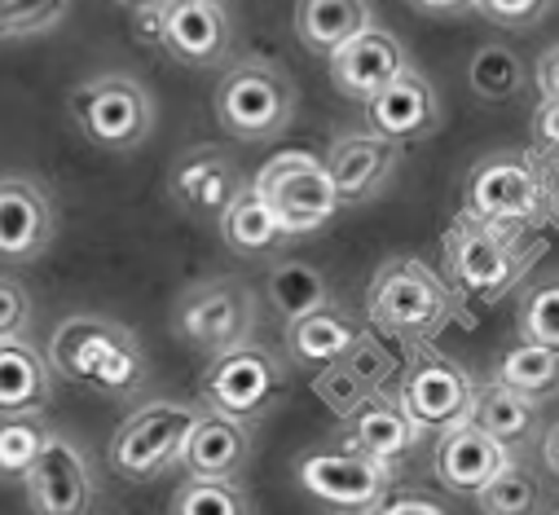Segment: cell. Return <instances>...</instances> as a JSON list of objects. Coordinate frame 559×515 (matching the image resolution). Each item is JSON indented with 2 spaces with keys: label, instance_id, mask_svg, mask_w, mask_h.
I'll return each instance as SVG.
<instances>
[{
  "label": "cell",
  "instance_id": "13",
  "mask_svg": "<svg viewBox=\"0 0 559 515\" xmlns=\"http://www.w3.org/2000/svg\"><path fill=\"white\" fill-rule=\"evenodd\" d=\"M23 484L36 515H93V502H97L93 463H88V450L67 432H49Z\"/></svg>",
  "mask_w": 559,
  "mask_h": 515
},
{
  "label": "cell",
  "instance_id": "3",
  "mask_svg": "<svg viewBox=\"0 0 559 515\" xmlns=\"http://www.w3.org/2000/svg\"><path fill=\"white\" fill-rule=\"evenodd\" d=\"M454 309L450 283L418 255H392L366 287V322L388 339L432 344L454 322Z\"/></svg>",
  "mask_w": 559,
  "mask_h": 515
},
{
  "label": "cell",
  "instance_id": "35",
  "mask_svg": "<svg viewBox=\"0 0 559 515\" xmlns=\"http://www.w3.org/2000/svg\"><path fill=\"white\" fill-rule=\"evenodd\" d=\"M340 370L357 383L361 393H383L388 383L396 379V352H392L374 331H361L357 344L348 348V357L340 361Z\"/></svg>",
  "mask_w": 559,
  "mask_h": 515
},
{
  "label": "cell",
  "instance_id": "8",
  "mask_svg": "<svg viewBox=\"0 0 559 515\" xmlns=\"http://www.w3.org/2000/svg\"><path fill=\"white\" fill-rule=\"evenodd\" d=\"M251 190L269 203V212L277 216L287 238L318 233L344 212L326 177V164L309 151H277L273 159H264L260 172L251 177Z\"/></svg>",
  "mask_w": 559,
  "mask_h": 515
},
{
  "label": "cell",
  "instance_id": "39",
  "mask_svg": "<svg viewBox=\"0 0 559 515\" xmlns=\"http://www.w3.org/2000/svg\"><path fill=\"white\" fill-rule=\"evenodd\" d=\"M533 142L546 146V151H559V101L555 97H537V110H533Z\"/></svg>",
  "mask_w": 559,
  "mask_h": 515
},
{
  "label": "cell",
  "instance_id": "9",
  "mask_svg": "<svg viewBox=\"0 0 559 515\" xmlns=\"http://www.w3.org/2000/svg\"><path fill=\"white\" fill-rule=\"evenodd\" d=\"M476 393H480V383L463 361H454L450 352L432 344H418V352L401 370L396 406L418 432H445L472 419Z\"/></svg>",
  "mask_w": 559,
  "mask_h": 515
},
{
  "label": "cell",
  "instance_id": "19",
  "mask_svg": "<svg viewBox=\"0 0 559 515\" xmlns=\"http://www.w3.org/2000/svg\"><path fill=\"white\" fill-rule=\"evenodd\" d=\"M242 185L247 181H242L238 164L221 146H190L168 168V194H173V203L181 212H194V216H221L238 199Z\"/></svg>",
  "mask_w": 559,
  "mask_h": 515
},
{
  "label": "cell",
  "instance_id": "45",
  "mask_svg": "<svg viewBox=\"0 0 559 515\" xmlns=\"http://www.w3.org/2000/svg\"><path fill=\"white\" fill-rule=\"evenodd\" d=\"M212 5H225V0H212Z\"/></svg>",
  "mask_w": 559,
  "mask_h": 515
},
{
  "label": "cell",
  "instance_id": "22",
  "mask_svg": "<svg viewBox=\"0 0 559 515\" xmlns=\"http://www.w3.org/2000/svg\"><path fill=\"white\" fill-rule=\"evenodd\" d=\"M344 445L361 450L366 458L392 467L396 458H405L418 441V428L405 419V410L396 406V397L388 393H366L348 415H344V432H340Z\"/></svg>",
  "mask_w": 559,
  "mask_h": 515
},
{
  "label": "cell",
  "instance_id": "20",
  "mask_svg": "<svg viewBox=\"0 0 559 515\" xmlns=\"http://www.w3.org/2000/svg\"><path fill=\"white\" fill-rule=\"evenodd\" d=\"M251 450H255L251 428L199 410L186 436V450H181V467L190 480H238L251 463Z\"/></svg>",
  "mask_w": 559,
  "mask_h": 515
},
{
  "label": "cell",
  "instance_id": "41",
  "mask_svg": "<svg viewBox=\"0 0 559 515\" xmlns=\"http://www.w3.org/2000/svg\"><path fill=\"white\" fill-rule=\"evenodd\" d=\"M414 14L424 19H459V14H472V0H405Z\"/></svg>",
  "mask_w": 559,
  "mask_h": 515
},
{
  "label": "cell",
  "instance_id": "15",
  "mask_svg": "<svg viewBox=\"0 0 559 515\" xmlns=\"http://www.w3.org/2000/svg\"><path fill=\"white\" fill-rule=\"evenodd\" d=\"M58 238V207L27 172H0V261L32 265Z\"/></svg>",
  "mask_w": 559,
  "mask_h": 515
},
{
  "label": "cell",
  "instance_id": "24",
  "mask_svg": "<svg viewBox=\"0 0 559 515\" xmlns=\"http://www.w3.org/2000/svg\"><path fill=\"white\" fill-rule=\"evenodd\" d=\"M53 402V370L40 348L27 339L0 344V419L5 415H45Z\"/></svg>",
  "mask_w": 559,
  "mask_h": 515
},
{
  "label": "cell",
  "instance_id": "1",
  "mask_svg": "<svg viewBox=\"0 0 559 515\" xmlns=\"http://www.w3.org/2000/svg\"><path fill=\"white\" fill-rule=\"evenodd\" d=\"M45 361L58 379L102 397H132L151 379V361L123 322L106 313H71L49 331Z\"/></svg>",
  "mask_w": 559,
  "mask_h": 515
},
{
  "label": "cell",
  "instance_id": "36",
  "mask_svg": "<svg viewBox=\"0 0 559 515\" xmlns=\"http://www.w3.org/2000/svg\"><path fill=\"white\" fill-rule=\"evenodd\" d=\"M71 0H0V40H32L62 27Z\"/></svg>",
  "mask_w": 559,
  "mask_h": 515
},
{
  "label": "cell",
  "instance_id": "37",
  "mask_svg": "<svg viewBox=\"0 0 559 515\" xmlns=\"http://www.w3.org/2000/svg\"><path fill=\"white\" fill-rule=\"evenodd\" d=\"M555 5L559 0H472V10L502 32H528V27L546 23Z\"/></svg>",
  "mask_w": 559,
  "mask_h": 515
},
{
  "label": "cell",
  "instance_id": "38",
  "mask_svg": "<svg viewBox=\"0 0 559 515\" xmlns=\"http://www.w3.org/2000/svg\"><path fill=\"white\" fill-rule=\"evenodd\" d=\"M32 291L27 283L10 278V274H0V344H10V339H27L32 331Z\"/></svg>",
  "mask_w": 559,
  "mask_h": 515
},
{
  "label": "cell",
  "instance_id": "43",
  "mask_svg": "<svg viewBox=\"0 0 559 515\" xmlns=\"http://www.w3.org/2000/svg\"><path fill=\"white\" fill-rule=\"evenodd\" d=\"M542 454H546V467L559 476V423H555V428L542 436Z\"/></svg>",
  "mask_w": 559,
  "mask_h": 515
},
{
  "label": "cell",
  "instance_id": "21",
  "mask_svg": "<svg viewBox=\"0 0 559 515\" xmlns=\"http://www.w3.org/2000/svg\"><path fill=\"white\" fill-rule=\"evenodd\" d=\"M511 458L467 419V423H459V428H445V432H437V445H432V471H437V480L450 489V493H480L502 467H507Z\"/></svg>",
  "mask_w": 559,
  "mask_h": 515
},
{
  "label": "cell",
  "instance_id": "14",
  "mask_svg": "<svg viewBox=\"0 0 559 515\" xmlns=\"http://www.w3.org/2000/svg\"><path fill=\"white\" fill-rule=\"evenodd\" d=\"M155 45L190 71H212L229 62L234 19L225 5H212V0H164Z\"/></svg>",
  "mask_w": 559,
  "mask_h": 515
},
{
  "label": "cell",
  "instance_id": "25",
  "mask_svg": "<svg viewBox=\"0 0 559 515\" xmlns=\"http://www.w3.org/2000/svg\"><path fill=\"white\" fill-rule=\"evenodd\" d=\"M292 23H296V40L313 58H331L353 36L374 27V5L370 0H296Z\"/></svg>",
  "mask_w": 559,
  "mask_h": 515
},
{
  "label": "cell",
  "instance_id": "26",
  "mask_svg": "<svg viewBox=\"0 0 559 515\" xmlns=\"http://www.w3.org/2000/svg\"><path fill=\"white\" fill-rule=\"evenodd\" d=\"M472 423L515 463L520 454H528L537 441H542V410L507 388H498V383H489V388L476 393V410H472Z\"/></svg>",
  "mask_w": 559,
  "mask_h": 515
},
{
  "label": "cell",
  "instance_id": "28",
  "mask_svg": "<svg viewBox=\"0 0 559 515\" xmlns=\"http://www.w3.org/2000/svg\"><path fill=\"white\" fill-rule=\"evenodd\" d=\"M264 300L269 309L283 318V322H296V318H309L326 304H335V291L326 283V274L309 261H277L269 274H264Z\"/></svg>",
  "mask_w": 559,
  "mask_h": 515
},
{
  "label": "cell",
  "instance_id": "6",
  "mask_svg": "<svg viewBox=\"0 0 559 515\" xmlns=\"http://www.w3.org/2000/svg\"><path fill=\"white\" fill-rule=\"evenodd\" d=\"M555 212V181L528 155L498 151L472 164L463 181V216L507 225V229H537Z\"/></svg>",
  "mask_w": 559,
  "mask_h": 515
},
{
  "label": "cell",
  "instance_id": "33",
  "mask_svg": "<svg viewBox=\"0 0 559 515\" xmlns=\"http://www.w3.org/2000/svg\"><path fill=\"white\" fill-rule=\"evenodd\" d=\"M49 432L53 428L45 423V415H5L0 419V476L23 480L32 471V463L40 458Z\"/></svg>",
  "mask_w": 559,
  "mask_h": 515
},
{
  "label": "cell",
  "instance_id": "30",
  "mask_svg": "<svg viewBox=\"0 0 559 515\" xmlns=\"http://www.w3.org/2000/svg\"><path fill=\"white\" fill-rule=\"evenodd\" d=\"M467 88H472V97L485 101V106L511 101V97H520V93L528 88V62H524L511 45L489 40V45H480V49L472 53V62H467Z\"/></svg>",
  "mask_w": 559,
  "mask_h": 515
},
{
  "label": "cell",
  "instance_id": "32",
  "mask_svg": "<svg viewBox=\"0 0 559 515\" xmlns=\"http://www.w3.org/2000/svg\"><path fill=\"white\" fill-rule=\"evenodd\" d=\"M168 515H255L251 493L238 480H181Z\"/></svg>",
  "mask_w": 559,
  "mask_h": 515
},
{
  "label": "cell",
  "instance_id": "34",
  "mask_svg": "<svg viewBox=\"0 0 559 515\" xmlns=\"http://www.w3.org/2000/svg\"><path fill=\"white\" fill-rule=\"evenodd\" d=\"M476 506H480V515H542V484L520 463H507L476 493Z\"/></svg>",
  "mask_w": 559,
  "mask_h": 515
},
{
  "label": "cell",
  "instance_id": "27",
  "mask_svg": "<svg viewBox=\"0 0 559 515\" xmlns=\"http://www.w3.org/2000/svg\"><path fill=\"white\" fill-rule=\"evenodd\" d=\"M221 225V238L234 255H247V261H260V255H273L283 242H292L277 225V216L269 212V203L251 190V181L238 190V199L216 216Z\"/></svg>",
  "mask_w": 559,
  "mask_h": 515
},
{
  "label": "cell",
  "instance_id": "7",
  "mask_svg": "<svg viewBox=\"0 0 559 515\" xmlns=\"http://www.w3.org/2000/svg\"><path fill=\"white\" fill-rule=\"evenodd\" d=\"M199 397L207 415L255 428L287 397V361L273 348L247 339L229 352H216L199 379Z\"/></svg>",
  "mask_w": 559,
  "mask_h": 515
},
{
  "label": "cell",
  "instance_id": "18",
  "mask_svg": "<svg viewBox=\"0 0 559 515\" xmlns=\"http://www.w3.org/2000/svg\"><path fill=\"white\" fill-rule=\"evenodd\" d=\"M405 67H414L409 53H405V45L388 27H379V23L366 27L361 36H353L344 49H335L326 58V71H331L335 93L348 97V101H357V106H366L374 93H383Z\"/></svg>",
  "mask_w": 559,
  "mask_h": 515
},
{
  "label": "cell",
  "instance_id": "4",
  "mask_svg": "<svg viewBox=\"0 0 559 515\" xmlns=\"http://www.w3.org/2000/svg\"><path fill=\"white\" fill-rule=\"evenodd\" d=\"M67 115L88 146L110 155L142 151L159 123L151 88L128 71H97L80 80L67 97Z\"/></svg>",
  "mask_w": 559,
  "mask_h": 515
},
{
  "label": "cell",
  "instance_id": "5",
  "mask_svg": "<svg viewBox=\"0 0 559 515\" xmlns=\"http://www.w3.org/2000/svg\"><path fill=\"white\" fill-rule=\"evenodd\" d=\"M537 251L542 247H533L528 229H507V225H489L476 216H459L445 229L450 283L476 300H502L528 274Z\"/></svg>",
  "mask_w": 559,
  "mask_h": 515
},
{
  "label": "cell",
  "instance_id": "46",
  "mask_svg": "<svg viewBox=\"0 0 559 515\" xmlns=\"http://www.w3.org/2000/svg\"><path fill=\"white\" fill-rule=\"evenodd\" d=\"M555 515H559V511H555Z\"/></svg>",
  "mask_w": 559,
  "mask_h": 515
},
{
  "label": "cell",
  "instance_id": "40",
  "mask_svg": "<svg viewBox=\"0 0 559 515\" xmlns=\"http://www.w3.org/2000/svg\"><path fill=\"white\" fill-rule=\"evenodd\" d=\"M528 80L537 84V97H555L559 101V45L537 53V67L528 71Z\"/></svg>",
  "mask_w": 559,
  "mask_h": 515
},
{
  "label": "cell",
  "instance_id": "12",
  "mask_svg": "<svg viewBox=\"0 0 559 515\" xmlns=\"http://www.w3.org/2000/svg\"><path fill=\"white\" fill-rule=\"evenodd\" d=\"M296 480L309 498H318L344 515H374L388 502L392 467H383V463H374L361 450L340 441V445L305 454L296 467Z\"/></svg>",
  "mask_w": 559,
  "mask_h": 515
},
{
  "label": "cell",
  "instance_id": "10",
  "mask_svg": "<svg viewBox=\"0 0 559 515\" xmlns=\"http://www.w3.org/2000/svg\"><path fill=\"white\" fill-rule=\"evenodd\" d=\"M199 410L203 406H190V402L136 406L110 436V450H106L110 471L132 484H151L168 467H181V450H186V436H190Z\"/></svg>",
  "mask_w": 559,
  "mask_h": 515
},
{
  "label": "cell",
  "instance_id": "2",
  "mask_svg": "<svg viewBox=\"0 0 559 515\" xmlns=\"http://www.w3.org/2000/svg\"><path fill=\"white\" fill-rule=\"evenodd\" d=\"M212 110H216V123L225 137H234L242 146H264V142H277L296 123L300 88L283 62L247 53L221 71Z\"/></svg>",
  "mask_w": 559,
  "mask_h": 515
},
{
  "label": "cell",
  "instance_id": "11",
  "mask_svg": "<svg viewBox=\"0 0 559 515\" xmlns=\"http://www.w3.org/2000/svg\"><path fill=\"white\" fill-rule=\"evenodd\" d=\"M173 331L194 352H229L255 335V296L238 278L194 283L173 309Z\"/></svg>",
  "mask_w": 559,
  "mask_h": 515
},
{
  "label": "cell",
  "instance_id": "44",
  "mask_svg": "<svg viewBox=\"0 0 559 515\" xmlns=\"http://www.w3.org/2000/svg\"><path fill=\"white\" fill-rule=\"evenodd\" d=\"M119 5H128V10L136 14V10H159V5H164V0H119Z\"/></svg>",
  "mask_w": 559,
  "mask_h": 515
},
{
  "label": "cell",
  "instance_id": "23",
  "mask_svg": "<svg viewBox=\"0 0 559 515\" xmlns=\"http://www.w3.org/2000/svg\"><path fill=\"white\" fill-rule=\"evenodd\" d=\"M361 331H366V326H361L357 318H348L340 304H326V309H318V313H309V318L287 322L283 344H287V357H292L296 366L331 370V366H340V361L348 357V348L357 344Z\"/></svg>",
  "mask_w": 559,
  "mask_h": 515
},
{
  "label": "cell",
  "instance_id": "29",
  "mask_svg": "<svg viewBox=\"0 0 559 515\" xmlns=\"http://www.w3.org/2000/svg\"><path fill=\"white\" fill-rule=\"evenodd\" d=\"M489 383H498V388H507L542 410L550 397H559V352L537 348V344H515L493 361Z\"/></svg>",
  "mask_w": 559,
  "mask_h": 515
},
{
  "label": "cell",
  "instance_id": "16",
  "mask_svg": "<svg viewBox=\"0 0 559 515\" xmlns=\"http://www.w3.org/2000/svg\"><path fill=\"white\" fill-rule=\"evenodd\" d=\"M401 146L383 142L370 128H344L335 133L331 151H326V177L340 194V207H361L374 203L401 172Z\"/></svg>",
  "mask_w": 559,
  "mask_h": 515
},
{
  "label": "cell",
  "instance_id": "17",
  "mask_svg": "<svg viewBox=\"0 0 559 515\" xmlns=\"http://www.w3.org/2000/svg\"><path fill=\"white\" fill-rule=\"evenodd\" d=\"M366 128L379 133L392 146H409V142H424L441 128V93L437 84L418 71L405 67L383 93H374L366 101Z\"/></svg>",
  "mask_w": 559,
  "mask_h": 515
},
{
  "label": "cell",
  "instance_id": "31",
  "mask_svg": "<svg viewBox=\"0 0 559 515\" xmlns=\"http://www.w3.org/2000/svg\"><path fill=\"white\" fill-rule=\"evenodd\" d=\"M515 331H520V344L559 352V274L533 278L524 287L520 309H515Z\"/></svg>",
  "mask_w": 559,
  "mask_h": 515
},
{
  "label": "cell",
  "instance_id": "42",
  "mask_svg": "<svg viewBox=\"0 0 559 515\" xmlns=\"http://www.w3.org/2000/svg\"><path fill=\"white\" fill-rule=\"evenodd\" d=\"M374 515H445V511L424 498H396V502H383Z\"/></svg>",
  "mask_w": 559,
  "mask_h": 515
}]
</instances>
